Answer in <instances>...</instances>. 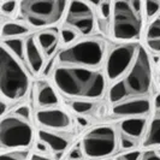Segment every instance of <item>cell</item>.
Listing matches in <instances>:
<instances>
[{
	"instance_id": "obj_1",
	"label": "cell",
	"mask_w": 160,
	"mask_h": 160,
	"mask_svg": "<svg viewBox=\"0 0 160 160\" xmlns=\"http://www.w3.org/2000/svg\"><path fill=\"white\" fill-rule=\"evenodd\" d=\"M153 84L152 60L148 51L141 45L130 70L108 88L111 114L123 118L147 116L154 104Z\"/></svg>"
},
{
	"instance_id": "obj_9",
	"label": "cell",
	"mask_w": 160,
	"mask_h": 160,
	"mask_svg": "<svg viewBox=\"0 0 160 160\" xmlns=\"http://www.w3.org/2000/svg\"><path fill=\"white\" fill-rule=\"evenodd\" d=\"M141 47L137 42H125L112 47L105 60V75L107 81L116 82L122 78L132 66Z\"/></svg>"
},
{
	"instance_id": "obj_28",
	"label": "cell",
	"mask_w": 160,
	"mask_h": 160,
	"mask_svg": "<svg viewBox=\"0 0 160 160\" xmlns=\"http://www.w3.org/2000/svg\"><path fill=\"white\" fill-rule=\"evenodd\" d=\"M141 153L140 151H130V152L123 153L118 155L116 160H140L141 158Z\"/></svg>"
},
{
	"instance_id": "obj_32",
	"label": "cell",
	"mask_w": 160,
	"mask_h": 160,
	"mask_svg": "<svg viewBox=\"0 0 160 160\" xmlns=\"http://www.w3.org/2000/svg\"><path fill=\"white\" fill-rule=\"evenodd\" d=\"M35 147H36L38 152L41 153V154H45V153L48 152V147L45 143H43V142H41V141L36 142V146H35Z\"/></svg>"
},
{
	"instance_id": "obj_14",
	"label": "cell",
	"mask_w": 160,
	"mask_h": 160,
	"mask_svg": "<svg viewBox=\"0 0 160 160\" xmlns=\"http://www.w3.org/2000/svg\"><path fill=\"white\" fill-rule=\"evenodd\" d=\"M147 125H148V120L146 117H130V118H124L120 122L119 130L120 134L137 141L144 136Z\"/></svg>"
},
{
	"instance_id": "obj_34",
	"label": "cell",
	"mask_w": 160,
	"mask_h": 160,
	"mask_svg": "<svg viewBox=\"0 0 160 160\" xmlns=\"http://www.w3.org/2000/svg\"><path fill=\"white\" fill-rule=\"evenodd\" d=\"M77 122L80 123L81 127H86V125H88V120H87V118H82L81 116L77 117Z\"/></svg>"
},
{
	"instance_id": "obj_10",
	"label": "cell",
	"mask_w": 160,
	"mask_h": 160,
	"mask_svg": "<svg viewBox=\"0 0 160 160\" xmlns=\"http://www.w3.org/2000/svg\"><path fill=\"white\" fill-rule=\"evenodd\" d=\"M65 28H70L78 35H89L95 28V13L90 2L70 1L64 17Z\"/></svg>"
},
{
	"instance_id": "obj_23",
	"label": "cell",
	"mask_w": 160,
	"mask_h": 160,
	"mask_svg": "<svg viewBox=\"0 0 160 160\" xmlns=\"http://www.w3.org/2000/svg\"><path fill=\"white\" fill-rule=\"evenodd\" d=\"M144 13L148 19L155 18L160 13V1L158 0L144 1Z\"/></svg>"
},
{
	"instance_id": "obj_33",
	"label": "cell",
	"mask_w": 160,
	"mask_h": 160,
	"mask_svg": "<svg viewBox=\"0 0 160 160\" xmlns=\"http://www.w3.org/2000/svg\"><path fill=\"white\" fill-rule=\"evenodd\" d=\"M6 110H8V102L5 101V99H2V100H1V114H2V116H5V114L8 113Z\"/></svg>"
},
{
	"instance_id": "obj_2",
	"label": "cell",
	"mask_w": 160,
	"mask_h": 160,
	"mask_svg": "<svg viewBox=\"0 0 160 160\" xmlns=\"http://www.w3.org/2000/svg\"><path fill=\"white\" fill-rule=\"evenodd\" d=\"M52 78L60 94L75 100L101 99L107 87V77L99 69L57 65Z\"/></svg>"
},
{
	"instance_id": "obj_35",
	"label": "cell",
	"mask_w": 160,
	"mask_h": 160,
	"mask_svg": "<svg viewBox=\"0 0 160 160\" xmlns=\"http://www.w3.org/2000/svg\"><path fill=\"white\" fill-rule=\"evenodd\" d=\"M102 160H116V159H112V158H107V159H102Z\"/></svg>"
},
{
	"instance_id": "obj_29",
	"label": "cell",
	"mask_w": 160,
	"mask_h": 160,
	"mask_svg": "<svg viewBox=\"0 0 160 160\" xmlns=\"http://www.w3.org/2000/svg\"><path fill=\"white\" fill-rule=\"evenodd\" d=\"M140 160H160V152L155 149H148L141 153Z\"/></svg>"
},
{
	"instance_id": "obj_22",
	"label": "cell",
	"mask_w": 160,
	"mask_h": 160,
	"mask_svg": "<svg viewBox=\"0 0 160 160\" xmlns=\"http://www.w3.org/2000/svg\"><path fill=\"white\" fill-rule=\"evenodd\" d=\"M32 153L29 149H12L1 153L0 160H30Z\"/></svg>"
},
{
	"instance_id": "obj_31",
	"label": "cell",
	"mask_w": 160,
	"mask_h": 160,
	"mask_svg": "<svg viewBox=\"0 0 160 160\" xmlns=\"http://www.w3.org/2000/svg\"><path fill=\"white\" fill-rule=\"evenodd\" d=\"M30 160H53L52 158H49L48 155L41 154V153H32Z\"/></svg>"
},
{
	"instance_id": "obj_13",
	"label": "cell",
	"mask_w": 160,
	"mask_h": 160,
	"mask_svg": "<svg viewBox=\"0 0 160 160\" xmlns=\"http://www.w3.org/2000/svg\"><path fill=\"white\" fill-rule=\"evenodd\" d=\"M39 140L46 144L48 149L54 153H62L69 147L71 142L70 136L59 131H51L41 129L39 131Z\"/></svg>"
},
{
	"instance_id": "obj_27",
	"label": "cell",
	"mask_w": 160,
	"mask_h": 160,
	"mask_svg": "<svg viewBox=\"0 0 160 160\" xmlns=\"http://www.w3.org/2000/svg\"><path fill=\"white\" fill-rule=\"evenodd\" d=\"M112 8H113V2L111 1H101L100 5H99V12L101 17L106 19H110L112 17Z\"/></svg>"
},
{
	"instance_id": "obj_6",
	"label": "cell",
	"mask_w": 160,
	"mask_h": 160,
	"mask_svg": "<svg viewBox=\"0 0 160 160\" xmlns=\"http://www.w3.org/2000/svg\"><path fill=\"white\" fill-rule=\"evenodd\" d=\"M105 53L104 41L98 38H87L63 48L57 56V62L60 66L98 69L104 63Z\"/></svg>"
},
{
	"instance_id": "obj_8",
	"label": "cell",
	"mask_w": 160,
	"mask_h": 160,
	"mask_svg": "<svg viewBox=\"0 0 160 160\" xmlns=\"http://www.w3.org/2000/svg\"><path fill=\"white\" fill-rule=\"evenodd\" d=\"M118 135L110 124H101L90 129L81 140L84 155L93 160L107 159L117 151Z\"/></svg>"
},
{
	"instance_id": "obj_18",
	"label": "cell",
	"mask_w": 160,
	"mask_h": 160,
	"mask_svg": "<svg viewBox=\"0 0 160 160\" xmlns=\"http://www.w3.org/2000/svg\"><path fill=\"white\" fill-rule=\"evenodd\" d=\"M146 46L154 53H160V13L147 27Z\"/></svg>"
},
{
	"instance_id": "obj_17",
	"label": "cell",
	"mask_w": 160,
	"mask_h": 160,
	"mask_svg": "<svg viewBox=\"0 0 160 160\" xmlns=\"http://www.w3.org/2000/svg\"><path fill=\"white\" fill-rule=\"evenodd\" d=\"M35 102L41 108L58 107L59 98L57 95L56 89L47 82L39 83L35 93Z\"/></svg>"
},
{
	"instance_id": "obj_11",
	"label": "cell",
	"mask_w": 160,
	"mask_h": 160,
	"mask_svg": "<svg viewBox=\"0 0 160 160\" xmlns=\"http://www.w3.org/2000/svg\"><path fill=\"white\" fill-rule=\"evenodd\" d=\"M35 118L42 128H46L51 131L69 130L72 127L70 114L60 107L40 108L36 111Z\"/></svg>"
},
{
	"instance_id": "obj_7",
	"label": "cell",
	"mask_w": 160,
	"mask_h": 160,
	"mask_svg": "<svg viewBox=\"0 0 160 160\" xmlns=\"http://www.w3.org/2000/svg\"><path fill=\"white\" fill-rule=\"evenodd\" d=\"M69 2L60 0H24L19 2V13L28 27L49 28L65 17Z\"/></svg>"
},
{
	"instance_id": "obj_15",
	"label": "cell",
	"mask_w": 160,
	"mask_h": 160,
	"mask_svg": "<svg viewBox=\"0 0 160 160\" xmlns=\"http://www.w3.org/2000/svg\"><path fill=\"white\" fill-rule=\"evenodd\" d=\"M142 144L146 148L160 147V107H153Z\"/></svg>"
},
{
	"instance_id": "obj_26",
	"label": "cell",
	"mask_w": 160,
	"mask_h": 160,
	"mask_svg": "<svg viewBox=\"0 0 160 160\" xmlns=\"http://www.w3.org/2000/svg\"><path fill=\"white\" fill-rule=\"evenodd\" d=\"M118 144H119V147L122 149H125V151L130 152V149L136 147L137 141L134 140V138H131V137H128L125 136V135H123V134H120L119 137H118Z\"/></svg>"
},
{
	"instance_id": "obj_30",
	"label": "cell",
	"mask_w": 160,
	"mask_h": 160,
	"mask_svg": "<svg viewBox=\"0 0 160 160\" xmlns=\"http://www.w3.org/2000/svg\"><path fill=\"white\" fill-rule=\"evenodd\" d=\"M83 155H84V153H83V151H82V148L75 147V148L71 149L70 153H69V159L70 160H82Z\"/></svg>"
},
{
	"instance_id": "obj_19",
	"label": "cell",
	"mask_w": 160,
	"mask_h": 160,
	"mask_svg": "<svg viewBox=\"0 0 160 160\" xmlns=\"http://www.w3.org/2000/svg\"><path fill=\"white\" fill-rule=\"evenodd\" d=\"M29 34V27L17 22H4L1 25V38L8 39H19Z\"/></svg>"
},
{
	"instance_id": "obj_16",
	"label": "cell",
	"mask_w": 160,
	"mask_h": 160,
	"mask_svg": "<svg viewBox=\"0 0 160 160\" xmlns=\"http://www.w3.org/2000/svg\"><path fill=\"white\" fill-rule=\"evenodd\" d=\"M60 40V32L57 28H48L39 32L36 35V41L42 49L45 57H51L57 51Z\"/></svg>"
},
{
	"instance_id": "obj_24",
	"label": "cell",
	"mask_w": 160,
	"mask_h": 160,
	"mask_svg": "<svg viewBox=\"0 0 160 160\" xmlns=\"http://www.w3.org/2000/svg\"><path fill=\"white\" fill-rule=\"evenodd\" d=\"M78 38V32H76L75 30H72L70 28H65L63 27L60 30V39L62 42L65 45H72L73 42H76V39Z\"/></svg>"
},
{
	"instance_id": "obj_5",
	"label": "cell",
	"mask_w": 160,
	"mask_h": 160,
	"mask_svg": "<svg viewBox=\"0 0 160 160\" xmlns=\"http://www.w3.org/2000/svg\"><path fill=\"white\" fill-rule=\"evenodd\" d=\"M30 77L21 59L13 56L4 45L0 51V89L2 99L17 101L29 92Z\"/></svg>"
},
{
	"instance_id": "obj_37",
	"label": "cell",
	"mask_w": 160,
	"mask_h": 160,
	"mask_svg": "<svg viewBox=\"0 0 160 160\" xmlns=\"http://www.w3.org/2000/svg\"><path fill=\"white\" fill-rule=\"evenodd\" d=\"M159 86H160V77H159Z\"/></svg>"
},
{
	"instance_id": "obj_12",
	"label": "cell",
	"mask_w": 160,
	"mask_h": 160,
	"mask_svg": "<svg viewBox=\"0 0 160 160\" xmlns=\"http://www.w3.org/2000/svg\"><path fill=\"white\" fill-rule=\"evenodd\" d=\"M25 60L32 75L40 73L43 69L45 54L36 41V36H29L25 39Z\"/></svg>"
},
{
	"instance_id": "obj_36",
	"label": "cell",
	"mask_w": 160,
	"mask_h": 160,
	"mask_svg": "<svg viewBox=\"0 0 160 160\" xmlns=\"http://www.w3.org/2000/svg\"><path fill=\"white\" fill-rule=\"evenodd\" d=\"M158 68H159V71H160V59H159V63H158Z\"/></svg>"
},
{
	"instance_id": "obj_20",
	"label": "cell",
	"mask_w": 160,
	"mask_h": 160,
	"mask_svg": "<svg viewBox=\"0 0 160 160\" xmlns=\"http://www.w3.org/2000/svg\"><path fill=\"white\" fill-rule=\"evenodd\" d=\"M1 45H4L8 51L16 56L18 59H23L25 58V40L22 38L19 39H8V40H2Z\"/></svg>"
},
{
	"instance_id": "obj_4",
	"label": "cell",
	"mask_w": 160,
	"mask_h": 160,
	"mask_svg": "<svg viewBox=\"0 0 160 160\" xmlns=\"http://www.w3.org/2000/svg\"><path fill=\"white\" fill-rule=\"evenodd\" d=\"M144 2L138 0L114 1L111 17V32L114 40L135 42L143 28Z\"/></svg>"
},
{
	"instance_id": "obj_3",
	"label": "cell",
	"mask_w": 160,
	"mask_h": 160,
	"mask_svg": "<svg viewBox=\"0 0 160 160\" xmlns=\"http://www.w3.org/2000/svg\"><path fill=\"white\" fill-rule=\"evenodd\" d=\"M34 140L32 108L22 104L2 116L0 122V144L2 152L28 149Z\"/></svg>"
},
{
	"instance_id": "obj_21",
	"label": "cell",
	"mask_w": 160,
	"mask_h": 160,
	"mask_svg": "<svg viewBox=\"0 0 160 160\" xmlns=\"http://www.w3.org/2000/svg\"><path fill=\"white\" fill-rule=\"evenodd\" d=\"M95 102L90 100H72L70 102L71 110L76 114H80V116L92 113V111L95 108Z\"/></svg>"
},
{
	"instance_id": "obj_25",
	"label": "cell",
	"mask_w": 160,
	"mask_h": 160,
	"mask_svg": "<svg viewBox=\"0 0 160 160\" xmlns=\"http://www.w3.org/2000/svg\"><path fill=\"white\" fill-rule=\"evenodd\" d=\"M19 8L18 1H4L0 4V12L4 16H12L16 13V11Z\"/></svg>"
}]
</instances>
